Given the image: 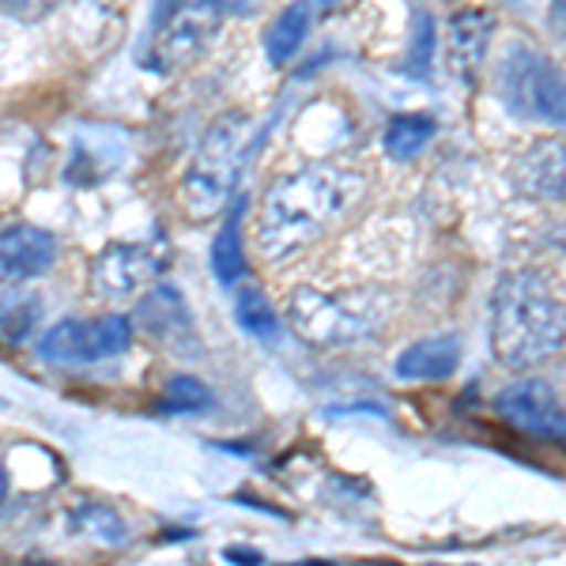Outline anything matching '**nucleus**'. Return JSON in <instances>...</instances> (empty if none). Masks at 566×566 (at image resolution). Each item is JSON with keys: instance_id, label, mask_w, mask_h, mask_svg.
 I'll return each instance as SVG.
<instances>
[{"instance_id": "nucleus-10", "label": "nucleus", "mask_w": 566, "mask_h": 566, "mask_svg": "<svg viewBox=\"0 0 566 566\" xmlns=\"http://www.w3.org/2000/svg\"><path fill=\"white\" fill-rule=\"evenodd\" d=\"M517 186L536 200H566V144H533L517 159Z\"/></svg>"}, {"instance_id": "nucleus-9", "label": "nucleus", "mask_w": 566, "mask_h": 566, "mask_svg": "<svg viewBox=\"0 0 566 566\" xmlns=\"http://www.w3.org/2000/svg\"><path fill=\"white\" fill-rule=\"evenodd\" d=\"M57 242L34 223L0 227V283H23L53 269Z\"/></svg>"}, {"instance_id": "nucleus-12", "label": "nucleus", "mask_w": 566, "mask_h": 566, "mask_svg": "<svg viewBox=\"0 0 566 566\" xmlns=\"http://www.w3.org/2000/svg\"><path fill=\"white\" fill-rule=\"evenodd\" d=\"M491 42V15L488 12H458L450 20V69L461 76V84H472L483 65V53Z\"/></svg>"}, {"instance_id": "nucleus-1", "label": "nucleus", "mask_w": 566, "mask_h": 566, "mask_svg": "<svg viewBox=\"0 0 566 566\" xmlns=\"http://www.w3.org/2000/svg\"><path fill=\"white\" fill-rule=\"evenodd\" d=\"M363 178L336 163H310L280 175L264 189L258 216V245L269 261H283L322 239L363 197Z\"/></svg>"}, {"instance_id": "nucleus-18", "label": "nucleus", "mask_w": 566, "mask_h": 566, "mask_svg": "<svg viewBox=\"0 0 566 566\" xmlns=\"http://www.w3.org/2000/svg\"><path fill=\"white\" fill-rule=\"evenodd\" d=\"M434 140V117L427 114H397L386 125V136H381V148H386L392 159H416L427 144Z\"/></svg>"}, {"instance_id": "nucleus-15", "label": "nucleus", "mask_w": 566, "mask_h": 566, "mask_svg": "<svg viewBox=\"0 0 566 566\" xmlns=\"http://www.w3.org/2000/svg\"><path fill=\"white\" fill-rule=\"evenodd\" d=\"M310 23H314L310 4H287L276 20H272L269 34H264V53H269L272 65L283 69L295 61V53L303 50V42L310 34Z\"/></svg>"}, {"instance_id": "nucleus-6", "label": "nucleus", "mask_w": 566, "mask_h": 566, "mask_svg": "<svg viewBox=\"0 0 566 566\" xmlns=\"http://www.w3.org/2000/svg\"><path fill=\"white\" fill-rule=\"evenodd\" d=\"M502 98L514 114L533 117L566 129V80L563 72L541 53L517 45L506 61H502Z\"/></svg>"}, {"instance_id": "nucleus-22", "label": "nucleus", "mask_w": 566, "mask_h": 566, "mask_svg": "<svg viewBox=\"0 0 566 566\" xmlns=\"http://www.w3.org/2000/svg\"><path fill=\"white\" fill-rule=\"evenodd\" d=\"M434 42H438V34H434V20H431V15H427V12H419V15H416V31H412V72H416L419 80L431 76Z\"/></svg>"}, {"instance_id": "nucleus-14", "label": "nucleus", "mask_w": 566, "mask_h": 566, "mask_svg": "<svg viewBox=\"0 0 566 566\" xmlns=\"http://www.w3.org/2000/svg\"><path fill=\"white\" fill-rule=\"evenodd\" d=\"M242 216H245V200L234 197V208L227 212L223 227H219L216 242H212V272L219 283L234 287L245 276V250H242Z\"/></svg>"}, {"instance_id": "nucleus-8", "label": "nucleus", "mask_w": 566, "mask_h": 566, "mask_svg": "<svg viewBox=\"0 0 566 566\" xmlns=\"http://www.w3.org/2000/svg\"><path fill=\"white\" fill-rule=\"evenodd\" d=\"M495 408L502 412V419H510L514 427H522L525 434L566 438V412H563L559 397L552 392V386L541 378L506 386L495 397Z\"/></svg>"}, {"instance_id": "nucleus-25", "label": "nucleus", "mask_w": 566, "mask_h": 566, "mask_svg": "<svg viewBox=\"0 0 566 566\" xmlns=\"http://www.w3.org/2000/svg\"><path fill=\"white\" fill-rule=\"evenodd\" d=\"M227 559H250V563H261L258 552H250V547H227Z\"/></svg>"}, {"instance_id": "nucleus-23", "label": "nucleus", "mask_w": 566, "mask_h": 566, "mask_svg": "<svg viewBox=\"0 0 566 566\" xmlns=\"http://www.w3.org/2000/svg\"><path fill=\"white\" fill-rule=\"evenodd\" d=\"M57 4H61V0H0V8H4L8 15H15V20H27V23L50 15Z\"/></svg>"}, {"instance_id": "nucleus-17", "label": "nucleus", "mask_w": 566, "mask_h": 566, "mask_svg": "<svg viewBox=\"0 0 566 566\" xmlns=\"http://www.w3.org/2000/svg\"><path fill=\"white\" fill-rule=\"evenodd\" d=\"M133 344V322L122 314H103L95 322H84V355L87 363H103L114 355H125Z\"/></svg>"}, {"instance_id": "nucleus-19", "label": "nucleus", "mask_w": 566, "mask_h": 566, "mask_svg": "<svg viewBox=\"0 0 566 566\" xmlns=\"http://www.w3.org/2000/svg\"><path fill=\"white\" fill-rule=\"evenodd\" d=\"M42 322V303L34 291H4L0 295V340L23 344Z\"/></svg>"}, {"instance_id": "nucleus-2", "label": "nucleus", "mask_w": 566, "mask_h": 566, "mask_svg": "<svg viewBox=\"0 0 566 566\" xmlns=\"http://www.w3.org/2000/svg\"><path fill=\"white\" fill-rule=\"evenodd\" d=\"M566 340V306L536 272H506L491 295V348L510 370H533Z\"/></svg>"}, {"instance_id": "nucleus-24", "label": "nucleus", "mask_w": 566, "mask_h": 566, "mask_svg": "<svg viewBox=\"0 0 566 566\" xmlns=\"http://www.w3.org/2000/svg\"><path fill=\"white\" fill-rule=\"evenodd\" d=\"M547 31L555 39H566V0H552V8H547Z\"/></svg>"}, {"instance_id": "nucleus-16", "label": "nucleus", "mask_w": 566, "mask_h": 566, "mask_svg": "<svg viewBox=\"0 0 566 566\" xmlns=\"http://www.w3.org/2000/svg\"><path fill=\"white\" fill-rule=\"evenodd\" d=\"M69 528L76 536H84V541H95L103 547H122L129 541V528H125L117 510L106 506V502H80V506H72Z\"/></svg>"}, {"instance_id": "nucleus-20", "label": "nucleus", "mask_w": 566, "mask_h": 566, "mask_svg": "<svg viewBox=\"0 0 566 566\" xmlns=\"http://www.w3.org/2000/svg\"><path fill=\"white\" fill-rule=\"evenodd\" d=\"M234 314H239V325L245 328L250 336H258V340H276L280 336V322H276V310L269 306V298H264V291L258 287H239V295H234Z\"/></svg>"}, {"instance_id": "nucleus-13", "label": "nucleus", "mask_w": 566, "mask_h": 566, "mask_svg": "<svg viewBox=\"0 0 566 566\" xmlns=\"http://www.w3.org/2000/svg\"><path fill=\"white\" fill-rule=\"evenodd\" d=\"M458 363H461L458 336H431V340H416L400 352L397 374L408 381H442L458 370Z\"/></svg>"}, {"instance_id": "nucleus-4", "label": "nucleus", "mask_w": 566, "mask_h": 566, "mask_svg": "<svg viewBox=\"0 0 566 566\" xmlns=\"http://www.w3.org/2000/svg\"><path fill=\"white\" fill-rule=\"evenodd\" d=\"M231 0H155L148 69L181 72L212 45L223 27Z\"/></svg>"}, {"instance_id": "nucleus-5", "label": "nucleus", "mask_w": 566, "mask_h": 566, "mask_svg": "<svg viewBox=\"0 0 566 566\" xmlns=\"http://www.w3.org/2000/svg\"><path fill=\"white\" fill-rule=\"evenodd\" d=\"M378 295L370 291H352V295H333V291L317 287H295L287 298V317L306 340L314 344H352L370 336L381 325Z\"/></svg>"}, {"instance_id": "nucleus-7", "label": "nucleus", "mask_w": 566, "mask_h": 566, "mask_svg": "<svg viewBox=\"0 0 566 566\" xmlns=\"http://www.w3.org/2000/svg\"><path fill=\"white\" fill-rule=\"evenodd\" d=\"M167 261H170V250L163 239L106 245V250L95 258V269H91V287L106 298L133 295V291L148 287L151 280H159V272L167 269Z\"/></svg>"}, {"instance_id": "nucleus-11", "label": "nucleus", "mask_w": 566, "mask_h": 566, "mask_svg": "<svg viewBox=\"0 0 566 566\" xmlns=\"http://www.w3.org/2000/svg\"><path fill=\"white\" fill-rule=\"evenodd\" d=\"M136 325L144 328L155 340H178V336H193V317L186 310V298H181L178 287L163 283V287H151L148 295L136 303Z\"/></svg>"}, {"instance_id": "nucleus-3", "label": "nucleus", "mask_w": 566, "mask_h": 566, "mask_svg": "<svg viewBox=\"0 0 566 566\" xmlns=\"http://www.w3.org/2000/svg\"><path fill=\"white\" fill-rule=\"evenodd\" d=\"M250 148V122L242 114L219 117L205 133L200 148L181 178V205L193 219H212L223 212L242 175V159Z\"/></svg>"}, {"instance_id": "nucleus-21", "label": "nucleus", "mask_w": 566, "mask_h": 566, "mask_svg": "<svg viewBox=\"0 0 566 566\" xmlns=\"http://www.w3.org/2000/svg\"><path fill=\"white\" fill-rule=\"evenodd\" d=\"M212 405V392L193 374H170L167 378V400L163 408H175V412H205Z\"/></svg>"}]
</instances>
